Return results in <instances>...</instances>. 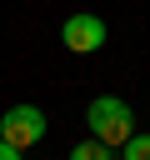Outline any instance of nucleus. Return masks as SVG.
I'll use <instances>...</instances> for the list:
<instances>
[{
  "instance_id": "1",
  "label": "nucleus",
  "mask_w": 150,
  "mask_h": 160,
  "mask_svg": "<svg viewBox=\"0 0 150 160\" xmlns=\"http://www.w3.org/2000/svg\"><path fill=\"white\" fill-rule=\"evenodd\" d=\"M85 125L95 140H105L110 150H120L130 135H135V110L120 100V95H95L90 110H85Z\"/></svg>"
},
{
  "instance_id": "2",
  "label": "nucleus",
  "mask_w": 150,
  "mask_h": 160,
  "mask_svg": "<svg viewBox=\"0 0 150 160\" xmlns=\"http://www.w3.org/2000/svg\"><path fill=\"white\" fill-rule=\"evenodd\" d=\"M45 130H50V120H45V110L40 105H10L5 115H0V140H10V145H40L45 140Z\"/></svg>"
},
{
  "instance_id": "3",
  "label": "nucleus",
  "mask_w": 150,
  "mask_h": 160,
  "mask_svg": "<svg viewBox=\"0 0 150 160\" xmlns=\"http://www.w3.org/2000/svg\"><path fill=\"white\" fill-rule=\"evenodd\" d=\"M60 45L75 50V55H95V50L105 45V20H100V15H70V20L60 25Z\"/></svg>"
},
{
  "instance_id": "4",
  "label": "nucleus",
  "mask_w": 150,
  "mask_h": 160,
  "mask_svg": "<svg viewBox=\"0 0 150 160\" xmlns=\"http://www.w3.org/2000/svg\"><path fill=\"white\" fill-rule=\"evenodd\" d=\"M70 160H115V150H110L105 140H95V135H90V140H80V145L70 150Z\"/></svg>"
},
{
  "instance_id": "5",
  "label": "nucleus",
  "mask_w": 150,
  "mask_h": 160,
  "mask_svg": "<svg viewBox=\"0 0 150 160\" xmlns=\"http://www.w3.org/2000/svg\"><path fill=\"white\" fill-rule=\"evenodd\" d=\"M120 160H150V135H130L120 145Z\"/></svg>"
},
{
  "instance_id": "6",
  "label": "nucleus",
  "mask_w": 150,
  "mask_h": 160,
  "mask_svg": "<svg viewBox=\"0 0 150 160\" xmlns=\"http://www.w3.org/2000/svg\"><path fill=\"white\" fill-rule=\"evenodd\" d=\"M0 160H25V150H20V145H10V140H0Z\"/></svg>"
}]
</instances>
